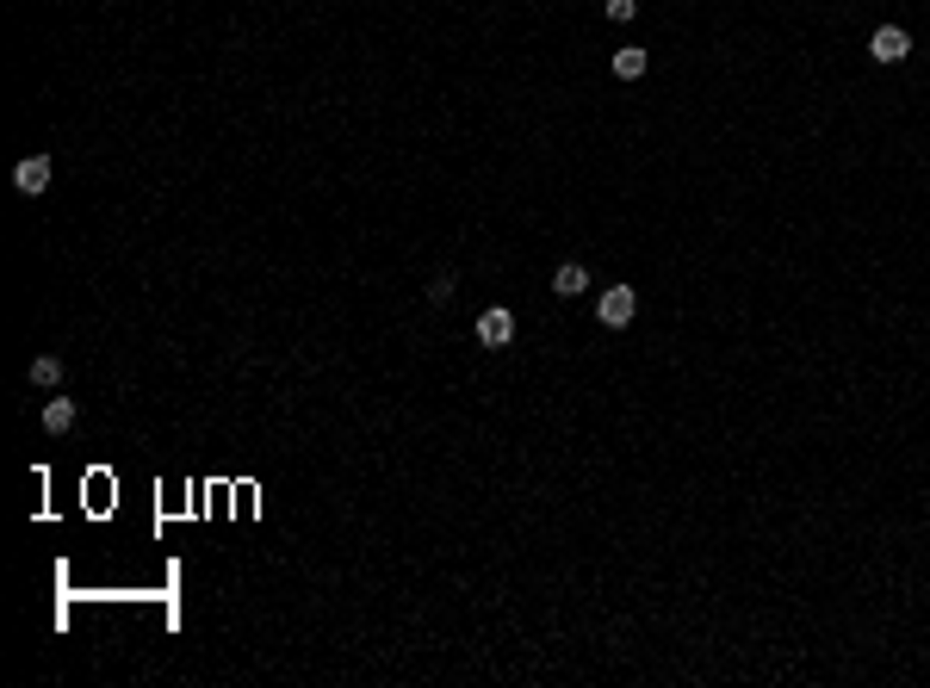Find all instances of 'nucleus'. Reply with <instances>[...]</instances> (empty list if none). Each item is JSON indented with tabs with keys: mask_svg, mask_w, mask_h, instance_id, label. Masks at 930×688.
<instances>
[{
	"mask_svg": "<svg viewBox=\"0 0 930 688\" xmlns=\"http://www.w3.org/2000/svg\"><path fill=\"white\" fill-rule=\"evenodd\" d=\"M595 310H602V323H608V329H626V323H633V310H639V298H633V285H608Z\"/></svg>",
	"mask_w": 930,
	"mask_h": 688,
	"instance_id": "obj_1",
	"label": "nucleus"
},
{
	"mask_svg": "<svg viewBox=\"0 0 930 688\" xmlns=\"http://www.w3.org/2000/svg\"><path fill=\"white\" fill-rule=\"evenodd\" d=\"M428 298H435V304H447V298H453V274L435 279V285H428Z\"/></svg>",
	"mask_w": 930,
	"mask_h": 688,
	"instance_id": "obj_10",
	"label": "nucleus"
},
{
	"mask_svg": "<svg viewBox=\"0 0 930 688\" xmlns=\"http://www.w3.org/2000/svg\"><path fill=\"white\" fill-rule=\"evenodd\" d=\"M633 13H639V0H608V19H620V25H626Z\"/></svg>",
	"mask_w": 930,
	"mask_h": 688,
	"instance_id": "obj_9",
	"label": "nucleus"
},
{
	"mask_svg": "<svg viewBox=\"0 0 930 688\" xmlns=\"http://www.w3.org/2000/svg\"><path fill=\"white\" fill-rule=\"evenodd\" d=\"M552 292H558V298H577V292H589V267H577V261H571V267H558V274H552Z\"/></svg>",
	"mask_w": 930,
	"mask_h": 688,
	"instance_id": "obj_5",
	"label": "nucleus"
},
{
	"mask_svg": "<svg viewBox=\"0 0 930 688\" xmlns=\"http://www.w3.org/2000/svg\"><path fill=\"white\" fill-rule=\"evenodd\" d=\"M13 186H19V193H32V199H37V193L50 186V155H25V162L13 168Z\"/></svg>",
	"mask_w": 930,
	"mask_h": 688,
	"instance_id": "obj_4",
	"label": "nucleus"
},
{
	"mask_svg": "<svg viewBox=\"0 0 930 688\" xmlns=\"http://www.w3.org/2000/svg\"><path fill=\"white\" fill-rule=\"evenodd\" d=\"M868 56H875V63H905V56H912V37L899 32V25H881V32L868 37Z\"/></svg>",
	"mask_w": 930,
	"mask_h": 688,
	"instance_id": "obj_2",
	"label": "nucleus"
},
{
	"mask_svg": "<svg viewBox=\"0 0 930 688\" xmlns=\"http://www.w3.org/2000/svg\"><path fill=\"white\" fill-rule=\"evenodd\" d=\"M478 342L484 347H509V342H515V316H509V310H484V316H478Z\"/></svg>",
	"mask_w": 930,
	"mask_h": 688,
	"instance_id": "obj_3",
	"label": "nucleus"
},
{
	"mask_svg": "<svg viewBox=\"0 0 930 688\" xmlns=\"http://www.w3.org/2000/svg\"><path fill=\"white\" fill-rule=\"evenodd\" d=\"M44 428H50V434H69V428H75V404H69V397H50V404H44Z\"/></svg>",
	"mask_w": 930,
	"mask_h": 688,
	"instance_id": "obj_7",
	"label": "nucleus"
},
{
	"mask_svg": "<svg viewBox=\"0 0 930 688\" xmlns=\"http://www.w3.org/2000/svg\"><path fill=\"white\" fill-rule=\"evenodd\" d=\"M615 75L620 81H639L645 75V50H615Z\"/></svg>",
	"mask_w": 930,
	"mask_h": 688,
	"instance_id": "obj_8",
	"label": "nucleus"
},
{
	"mask_svg": "<svg viewBox=\"0 0 930 688\" xmlns=\"http://www.w3.org/2000/svg\"><path fill=\"white\" fill-rule=\"evenodd\" d=\"M25 379L44 384V391H50V384H63V360H56V354H37L32 366H25Z\"/></svg>",
	"mask_w": 930,
	"mask_h": 688,
	"instance_id": "obj_6",
	"label": "nucleus"
}]
</instances>
